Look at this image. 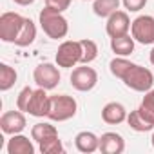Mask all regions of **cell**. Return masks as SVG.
Here are the masks:
<instances>
[{
    "label": "cell",
    "mask_w": 154,
    "mask_h": 154,
    "mask_svg": "<svg viewBox=\"0 0 154 154\" xmlns=\"http://www.w3.org/2000/svg\"><path fill=\"white\" fill-rule=\"evenodd\" d=\"M26 22V17L13 13V11H6L0 17V40L6 44H15L22 26Z\"/></svg>",
    "instance_id": "6"
},
{
    "label": "cell",
    "mask_w": 154,
    "mask_h": 154,
    "mask_svg": "<svg viewBox=\"0 0 154 154\" xmlns=\"http://www.w3.org/2000/svg\"><path fill=\"white\" fill-rule=\"evenodd\" d=\"M35 40H36V26H35V22L31 18H26V22H24V26H22L17 40H15V45H18V47H29Z\"/></svg>",
    "instance_id": "18"
},
{
    "label": "cell",
    "mask_w": 154,
    "mask_h": 154,
    "mask_svg": "<svg viewBox=\"0 0 154 154\" xmlns=\"http://www.w3.org/2000/svg\"><path fill=\"white\" fill-rule=\"evenodd\" d=\"M131 65H132V62L127 60L125 56H116V58H112L109 62V69H111L112 76H116V78H120V80H122V76L127 72V69Z\"/></svg>",
    "instance_id": "24"
},
{
    "label": "cell",
    "mask_w": 154,
    "mask_h": 154,
    "mask_svg": "<svg viewBox=\"0 0 154 154\" xmlns=\"http://www.w3.org/2000/svg\"><path fill=\"white\" fill-rule=\"evenodd\" d=\"M122 82L125 84V87H129L136 93H147L154 85V74L150 69H147L140 63H132L127 69V72L122 76Z\"/></svg>",
    "instance_id": "2"
},
{
    "label": "cell",
    "mask_w": 154,
    "mask_h": 154,
    "mask_svg": "<svg viewBox=\"0 0 154 154\" xmlns=\"http://www.w3.org/2000/svg\"><path fill=\"white\" fill-rule=\"evenodd\" d=\"M18 80V72L15 67H11L9 63H0V91L6 93L9 91Z\"/></svg>",
    "instance_id": "19"
},
{
    "label": "cell",
    "mask_w": 154,
    "mask_h": 154,
    "mask_svg": "<svg viewBox=\"0 0 154 154\" xmlns=\"http://www.w3.org/2000/svg\"><path fill=\"white\" fill-rule=\"evenodd\" d=\"M27 122H26V116H24V111H6L0 118V129H2L4 134H20L24 129H26Z\"/></svg>",
    "instance_id": "11"
},
{
    "label": "cell",
    "mask_w": 154,
    "mask_h": 154,
    "mask_svg": "<svg viewBox=\"0 0 154 154\" xmlns=\"http://www.w3.org/2000/svg\"><path fill=\"white\" fill-rule=\"evenodd\" d=\"M131 18H129V13L127 11H114L111 17H107V24H105V31L111 38H116V36H123L131 31Z\"/></svg>",
    "instance_id": "10"
},
{
    "label": "cell",
    "mask_w": 154,
    "mask_h": 154,
    "mask_svg": "<svg viewBox=\"0 0 154 154\" xmlns=\"http://www.w3.org/2000/svg\"><path fill=\"white\" fill-rule=\"evenodd\" d=\"M38 149H40L42 154H62L63 152V145H62L60 136H53V138H47V140L40 141Z\"/></svg>",
    "instance_id": "22"
},
{
    "label": "cell",
    "mask_w": 154,
    "mask_h": 154,
    "mask_svg": "<svg viewBox=\"0 0 154 154\" xmlns=\"http://www.w3.org/2000/svg\"><path fill=\"white\" fill-rule=\"evenodd\" d=\"M120 4H122V0H94L93 2V11H94L96 17L107 18L114 11L120 9Z\"/></svg>",
    "instance_id": "21"
},
{
    "label": "cell",
    "mask_w": 154,
    "mask_h": 154,
    "mask_svg": "<svg viewBox=\"0 0 154 154\" xmlns=\"http://www.w3.org/2000/svg\"><path fill=\"white\" fill-rule=\"evenodd\" d=\"M147 2H149V0H122L123 8H125L129 13H138V11H141V9L147 6Z\"/></svg>",
    "instance_id": "27"
},
{
    "label": "cell",
    "mask_w": 154,
    "mask_h": 154,
    "mask_svg": "<svg viewBox=\"0 0 154 154\" xmlns=\"http://www.w3.org/2000/svg\"><path fill=\"white\" fill-rule=\"evenodd\" d=\"M78 102L69 94H54L51 96V109H49V120L51 122H67L76 116Z\"/></svg>",
    "instance_id": "3"
},
{
    "label": "cell",
    "mask_w": 154,
    "mask_h": 154,
    "mask_svg": "<svg viewBox=\"0 0 154 154\" xmlns=\"http://www.w3.org/2000/svg\"><path fill=\"white\" fill-rule=\"evenodd\" d=\"M84 2H94V0H84Z\"/></svg>",
    "instance_id": "32"
},
{
    "label": "cell",
    "mask_w": 154,
    "mask_h": 154,
    "mask_svg": "<svg viewBox=\"0 0 154 154\" xmlns=\"http://www.w3.org/2000/svg\"><path fill=\"white\" fill-rule=\"evenodd\" d=\"M33 91L35 89H31L29 85H26L20 93H18V98H17V109H20V111H27V103H29V100H31V94H33Z\"/></svg>",
    "instance_id": "26"
},
{
    "label": "cell",
    "mask_w": 154,
    "mask_h": 154,
    "mask_svg": "<svg viewBox=\"0 0 154 154\" xmlns=\"http://www.w3.org/2000/svg\"><path fill=\"white\" fill-rule=\"evenodd\" d=\"M33 80H35V84L38 87L51 91V89H54L60 84L62 74L58 71V65L45 62V63H40V65L35 67V71H33Z\"/></svg>",
    "instance_id": "8"
},
{
    "label": "cell",
    "mask_w": 154,
    "mask_h": 154,
    "mask_svg": "<svg viewBox=\"0 0 154 154\" xmlns=\"http://www.w3.org/2000/svg\"><path fill=\"white\" fill-rule=\"evenodd\" d=\"M71 2H72V0H45V6L51 8V9H54V11L63 13L65 9H69Z\"/></svg>",
    "instance_id": "28"
},
{
    "label": "cell",
    "mask_w": 154,
    "mask_h": 154,
    "mask_svg": "<svg viewBox=\"0 0 154 154\" xmlns=\"http://www.w3.org/2000/svg\"><path fill=\"white\" fill-rule=\"evenodd\" d=\"M127 123L136 132H149V131L154 129V120H150L141 111V107H138V109H134V111H131L127 114Z\"/></svg>",
    "instance_id": "15"
},
{
    "label": "cell",
    "mask_w": 154,
    "mask_h": 154,
    "mask_svg": "<svg viewBox=\"0 0 154 154\" xmlns=\"http://www.w3.org/2000/svg\"><path fill=\"white\" fill-rule=\"evenodd\" d=\"M125 150V140L118 132H103L100 136V152L103 154H122Z\"/></svg>",
    "instance_id": "13"
},
{
    "label": "cell",
    "mask_w": 154,
    "mask_h": 154,
    "mask_svg": "<svg viewBox=\"0 0 154 154\" xmlns=\"http://www.w3.org/2000/svg\"><path fill=\"white\" fill-rule=\"evenodd\" d=\"M131 35L138 44L150 45L154 44V17L152 15H140L131 24Z\"/></svg>",
    "instance_id": "7"
},
{
    "label": "cell",
    "mask_w": 154,
    "mask_h": 154,
    "mask_svg": "<svg viewBox=\"0 0 154 154\" xmlns=\"http://www.w3.org/2000/svg\"><path fill=\"white\" fill-rule=\"evenodd\" d=\"M33 140V138H31ZM27 136H24L22 132L20 134H13L8 141V154H35V145Z\"/></svg>",
    "instance_id": "16"
},
{
    "label": "cell",
    "mask_w": 154,
    "mask_h": 154,
    "mask_svg": "<svg viewBox=\"0 0 154 154\" xmlns=\"http://www.w3.org/2000/svg\"><path fill=\"white\" fill-rule=\"evenodd\" d=\"M56 65L62 69H71L82 63V42L80 40H65L58 45L56 51Z\"/></svg>",
    "instance_id": "4"
},
{
    "label": "cell",
    "mask_w": 154,
    "mask_h": 154,
    "mask_svg": "<svg viewBox=\"0 0 154 154\" xmlns=\"http://www.w3.org/2000/svg\"><path fill=\"white\" fill-rule=\"evenodd\" d=\"M49 109H51V96L47 94V89H42V87L35 89L26 112L35 118H44V116H49Z\"/></svg>",
    "instance_id": "9"
},
{
    "label": "cell",
    "mask_w": 154,
    "mask_h": 154,
    "mask_svg": "<svg viewBox=\"0 0 154 154\" xmlns=\"http://www.w3.org/2000/svg\"><path fill=\"white\" fill-rule=\"evenodd\" d=\"M150 143H152V147H154V132H152V136H150Z\"/></svg>",
    "instance_id": "31"
},
{
    "label": "cell",
    "mask_w": 154,
    "mask_h": 154,
    "mask_svg": "<svg viewBox=\"0 0 154 154\" xmlns=\"http://www.w3.org/2000/svg\"><path fill=\"white\" fill-rule=\"evenodd\" d=\"M149 60H150V63L154 65V47H152V51H150V54H149Z\"/></svg>",
    "instance_id": "30"
},
{
    "label": "cell",
    "mask_w": 154,
    "mask_h": 154,
    "mask_svg": "<svg viewBox=\"0 0 154 154\" xmlns=\"http://www.w3.org/2000/svg\"><path fill=\"white\" fill-rule=\"evenodd\" d=\"M127 114L129 112H127L125 105L120 102H109L102 109V120L107 125H120V123L127 122Z\"/></svg>",
    "instance_id": "12"
},
{
    "label": "cell",
    "mask_w": 154,
    "mask_h": 154,
    "mask_svg": "<svg viewBox=\"0 0 154 154\" xmlns=\"http://www.w3.org/2000/svg\"><path fill=\"white\" fill-rule=\"evenodd\" d=\"M53 136H58V129L47 122H40V123H35L31 127V138L36 143H40L47 138H53Z\"/></svg>",
    "instance_id": "20"
},
{
    "label": "cell",
    "mask_w": 154,
    "mask_h": 154,
    "mask_svg": "<svg viewBox=\"0 0 154 154\" xmlns=\"http://www.w3.org/2000/svg\"><path fill=\"white\" fill-rule=\"evenodd\" d=\"M15 4H18V6H22V8H26V6H31L35 0H13Z\"/></svg>",
    "instance_id": "29"
},
{
    "label": "cell",
    "mask_w": 154,
    "mask_h": 154,
    "mask_svg": "<svg viewBox=\"0 0 154 154\" xmlns=\"http://www.w3.org/2000/svg\"><path fill=\"white\" fill-rule=\"evenodd\" d=\"M134 44L136 40L132 38V35H123V36H116L111 38V49L116 56H129L134 53Z\"/></svg>",
    "instance_id": "17"
},
{
    "label": "cell",
    "mask_w": 154,
    "mask_h": 154,
    "mask_svg": "<svg viewBox=\"0 0 154 154\" xmlns=\"http://www.w3.org/2000/svg\"><path fill=\"white\" fill-rule=\"evenodd\" d=\"M82 42V63H91L98 58V45L94 40L84 38Z\"/></svg>",
    "instance_id": "23"
},
{
    "label": "cell",
    "mask_w": 154,
    "mask_h": 154,
    "mask_svg": "<svg viewBox=\"0 0 154 154\" xmlns=\"http://www.w3.org/2000/svg\"><path fill=\"white\" fill-rule=\"evenodd\" d=\"M38 22H40V27L42 31L51 38V40H62L67 36L69 33V22L67 18L63 17V13L60 11H54L51 8H44L38 15Z\"/></svg>",
    "instance_id": "1"
},
{
    "label": "cell",
    "mask_w": 154,
    "mask_h": 154,
    "mask_svg": "<svg viewBox=\"0 0 154 154\" xmlns=\"http://www.w3.org/2000/svg\"><path fill=\"white\" fill-rule=\"evenodd\" d=\"M74 147L84 154H93L100 150V136H96L91 131H82L74 138Z\"/></svg>",
    "instance_id": "14"
},
{
    "label": "cell",
    "mask_w": 154,
    "mask_h": 154,
    "mask_svg": "<svg viewBox=\"0 0 154 154\" xmlns=\"http://www.w3.org/2000/svg\"><path fill=\"white\" fill-rule=\"evenodd\" d=\"M69 80H71V85L76 89V91H80V93H89L96 87L98 84V72L89 67V63H82L80 67H74L71 76H69Z\"/></svg>",
    "instance_id": "5"
},
{
    "label": "cell",
    "mask_w": 154,
    "mask_h": 154,
    "mask_svg": "<svg viewBox=\"0 0 154 154\" xmlns=\"http://www.w3.org/2000/svg\"><path fill=\"white\" fill-rule=\"evenodd\" d=\"M140 107H141V111H143L150 120H154V89H149V91L145 93V96H143Z\"/></svg>",
    "instance_id": "25"
}]
</instances>
